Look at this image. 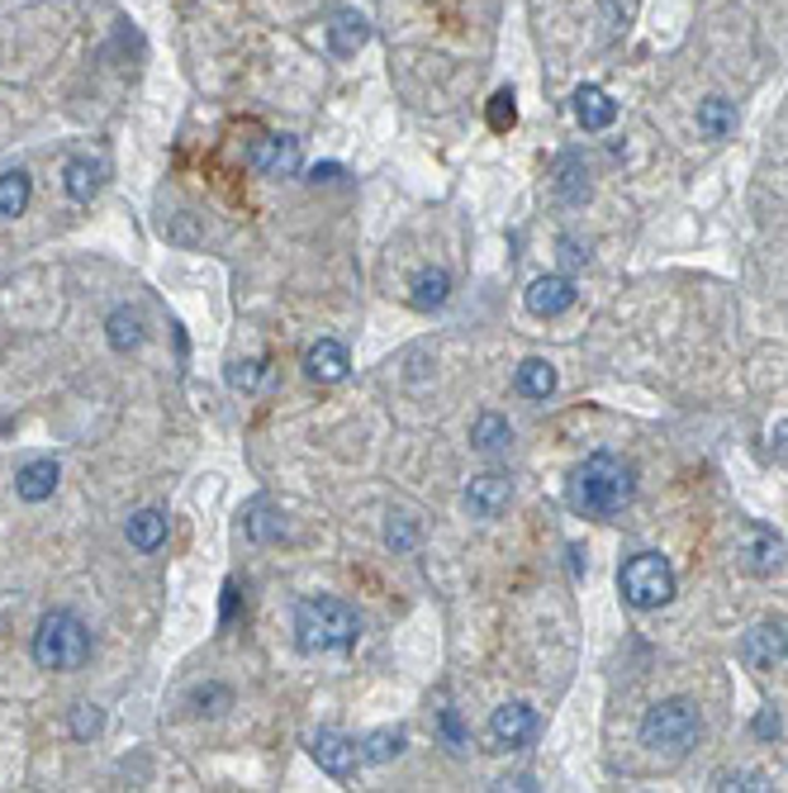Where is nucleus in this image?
Wrapping results in <instances>:
<instances>
[{
  "mask_svg": "<svg viewBox=\"0 0 788 793\" xmlns=\"http://www.w3.org/2000/svg\"><path fill=\"white\" fill-rule=\"evenodd\" d=\"M632 499H637V471H632V461H623L613 452L584 456L566 480V503L580 518H604L608 523V518H618Z\"/></svg>",
  "mask_w": 788,
  "mask_h": 793,
  "instance_id": "f257e3e1",
  "label": "nucleus"
},
{
  "mask_svg": "<svg viewBox=\"0 0 788 793\" xmlns=\"http://www.w3.org/2000/svg\"><path fill=\"white\" fill-rule=\"evenodd\" d=\"M362 637V618L352 603H342L333 594H313L295 609V642L305 656H328V652H347Z\"/></svg>",
  "mask_w": 788,
  "mask_h": 793,
  "instance_id": "f03ea898",
  "label": "nucleus"
},
{
  "mask_svg": "<svg viewBox=\"0 0 788 793\" xmlns=\"http://www.w3.org/2000/svg\"><path fill=\"white\" fill-rule=\"evenodd\" d=\"M85 656H91V632L77 613L57 609L38 623L34 632V660L38 670H81Z\"/></svg>",
  "mask_w": 788,
  "mask_h": 793,
  "instance_id": "7ed1b4c3",
  "label": "nucleus"
},
{
  "mask_svg": "<svg viewBox=\"0 0 788 793\" xmlns=\"http://www.w3.org/2000/svg\"><path fill=\"white\" fill-rule=\"evenodd\" d=\"M698 709L689 699H665V703H655V709L641 717V746L655 756H670V760H679V756H689L694 751V741H698Z\"/></svg>",
  "mask_w": 788,
  "mask_h": 793,
  "instance_id": "20e7f679",
  "label": "nucleus"
},
{
  "mask_svg": "<svg viewBox=\"0 0 788 793\" xmlns=\"http://www.w3.org/2000/svg\"><path fill=\"white\" fill-rule=\"evenodd\" d=\"M618 589H623L627 609L651 613V609H661V603L675 599V566H670L661 552H637L618 570Z\"/></svg>",
  "mask_w": 788,
  "mask_h": 793,
  "instance_id": "39448f33",
  "label": "nucleus"
},
{
  "mask_svg": "<svg viewBox=\"0 0 788 793\" xmlns=\"http://www.w3.org/2000/svg\"><path fill=\"white\" fill-rule=\"evenodd\" d=\"M309 756L319 760V770L333 774V780H347V774H356V766H362V746H356L352 737H342V732H333V727L313 732Z\"/></svg>",
  "mask_w": 788,
  "mask_h": 793,
  "instance_id": "423d86ee",
  "label": "nucleus"
},
{
  "mask_svg": "<svg viewBox=\"0 0 788 793\" xmlns=\"http://www.w3.org/2000/svg\"><path fill=\"white\" fill-rule=\"evenodd\" d=\"M537 737V713L533 703H504V709H494L490 717V741L494 751H523L527 741Z\"/></svg>",
  "mask_w": 788,
  "mask_h": 793,
  "instance_id": "0eeeda50",
  "label": "nucleus"
},
{
  "mask_svg": "<svg viewBox=\"0 0 788 793\" xmlns=\"http://www.w3.org/2000/svg\"><path fill=\"white\" fill-rule=\"evenodd\" d=\"M741 660H746V670H775L779 660H788V627L755 623L746 637H741Z\"/></svg>",
  "mask_w": 788,
  "mask_h": 793,
  "instance_id": "6e6552de",
  "label": "nucleus"
},
{
  "mask_svg": "<svg viewBox=\"0 0 788 793\" xmlns=\"http://www.w3.org/2000/svg\"><path fill=\"white\" fill-rule=\"evenodd\" d=\"M575 281L561 276V271H551V276H537L533 285H527V309L537 314V319H556V314H566L570 305H575Z\"/></svg>",
  "mask_w": 788,
  "mask_h": 793,
  "instance_id": "1a4fd4ad",
  "label": "nucleus"
},
{
  "mask_svg": "<svg viewBox=\"0 0 788 793\" xmlns=\"http://www.w3.org/2000/svg\"><path fill=\"white\" fill-rule=\"evenodd\" d=\"M252 167L262 177H295L299 171V138L290 134H271L252 143Z\"/></svg>",
  "mask_w": 788,
  "mask_h": 793,
  "instance_id": "9d476101",
  "label": "nucleus"
},
{
  "mask_svg": "<svg viewBox=\"0 0 788 793\" xmlns=\"http://www.w3.org/2000/svg\"><path fill=\"white\" fill-rule=\"evenodd\" d=\"M509 499H513V480L509 475H499V471H484V475H476V480L466 485V509L476 518H499L509 509Z\"/></svg>",
  "mask_w": 788,
  "mask_h": 793,
  "instance_id": "9b49d317",
  "label": "nucleus"
},
{
  "mask_svg": "<svg viewBox=\"0 0 788 793\" xmlns=\"http://www.w3.org/2000/svg\"><path fill=\"white\" fill-rule=\"evenodd\" d=\"M347 371H352V356L342 342L333 338H319L313 348L305 352V376L313 385H338V381H347Z\"/></svg>",
  "mask_w": 788,
  "mask_h": 793,
  "instance_id": "f8f14e48",
  "label": "nucleus"
},
{
  "mask_svg": "<svg viewBox=\"0 0 788 793\" xmlns=\"http://www.w3.org/2000/svg\"><path fill=\"white\" fill-rule=\"evenodd\" d=\"M57 480H62L57 461H53V456H38V461H28V466H24L20 475H14V489H20V499H24V503H43V499H53Z\"/></svg>",
  "mask_w": 788,
  "mask_h": 793,
  "instance_id": "ddd939ff",
  "label": "nucleus"
},
{
  "mask_svg": "<svg viewBox=\"0 0 788 793\" xmlns=\"http://www.w3.org/2000/svg\"><path fill=\"white\" fill-rule=\"evenodd\" d=\"M575 120L590 128V134H604V128H613V120H618V105L608 100L604 86H580L575 91Z\"/></svg>",
  "mask_w": 788,
  "mask_h": 793,
  "instance_id": "4468645a",
  "label": "nucleus"
},
{
  "mask_svg": "<svg viewBox=\"0 0 788 793\" xmlns=\"http://www.w3.org/2000/svg\"><path fill=\"white\" fill-rule=\"evenodd\" d=\"M366 38H370V24L356 10H338L333 24H328V48H333L338 57H356L366 48Z\"/></svg>",
  "mask_w": 788,
  "mask_h": 793,
  "instance_id": "2eb2a0df",
  "label": "nucleus"
},
{
  "mask_svg": "<svg viewBox=\"0 0 788 793\" xmlns=\"http://www.w3.org/2000/svg\"><path fill=\"white\" fill-rule=\"evenodd\" d=\"M470 446H476L480 456H499V452H509V446H513V428H509V418H504V414H480V418H476V428H470Z\"/></svg>",
  "mask_w": 788,
  "mask_h": 793,
  "instance_id": "dca6fc26",
  "label": "nucleus"
},
{
  "mask_svg": "<svg viewBox=\"0 0 788 793\" xmlns=\"http://www.w3.org/2000/svg\"><path fill=\"white\" fill-rule=\"evenodd\" d=\"M698 128H704L708 138H732L736 134V105L732 100H722V95H708L704 105H698Z\"/></svg>",
  "mask_w": 788,
  "mask_h": 793,
  "instance_id": "f3484780",
  "label": "nucleus"
},
{
  "mask_svg": "<svg viewBox=\"0 0 788 793\" xmlns=\"http://www.w3.org/2000/svg\"><path fill=\"white\" fill-rule=\"evenodd\" d=\"M128 542L138 546V552H157V546L167 542V513L162 509H138L128 518Z\"/></svg>",
  "mask_w": 788,
  "mask_h": 793,
  "instance_id": "a211bd4d",
  "label": "nucleus"
},
{
  "mask_svg": "<svg viewBox=\"0 0 788 793\" xmlns=\"http://www.w3.org/2000/svg\"><path fill=\"white\" fill-rule=\"evenodd\" d=\"M100 177H105V167H100V162H91V157H71L67 171H62V185H67L71 200H81V205H85V200L100 191Z\"/></svg>",
  "mask_w": 788,
  "mask_h": 793,
  "instance_id": "6ab92c4d",
  "label": "nucleus"
},
{
  "mask_svg": "<svg viewBox=\"0 0 788 793\" xmlns=\"http://www.w3.org/2000/svg\"><path fill=\"white\" fill-rule=\"evenodd\" d=\"M775 560H779V537L765 528H751V546H741V566L751 575H765L775 570Z\"/></svg>",
  "mask_w": 788,
  "mask_h": 793,
  "instance_id": "aec40b11",
  "label": "nucleus"
},
{
  "mask_svg": "<svg viewBox=\"0 0 788 793\" xmlns=\"http://www.w3.org/2000/svg\"><path fill=\"white\" fill-rule=\"evenodd\" d=\"M518 395H527V399L556 395V366L541 362V356H527V362L518 366Z\"/></svg>",
  "mask_w": 788,
  "mask_h": 793,
  "instance_id": "412c9836",
  "label": "nucleus"
},
{
  "mask_svg": "<svg viewBox=\"0 0 788 793\" xmlns=\"http://www.w3.org/2000/svg\"><path fill=\"white\" fill-rule=\"evenodd\" d=\"M447 295H452V276L447 271H419L413 276V309H442L447 305Z\"/></svg>",
  "mask_w": 788,
  "mask_h": 793,
  "instance_id": "4be33fe9",
  "label": "nucleus"
},
{
  "mask_svg": "<svg viewBox=\"0 0 788 793\" xmlns=\"http://www.w3.org/2000/svg\"><path fill=\"white\" fill-rule=\"evenodd\" d=\"M28 195H34V181H28V171H0V214L14 219V214L28 209Z\"/></svg>",
  "mask_w": 788,
  "mask_h": 793,
  "instance_id": "5701e85b",
  "label": "nucleus"
},
{
  "mask_svg": "<svg viewBox=\"0 0 788 793\" xmlns=\"http://www.w3.org/2000/svg\"><path fill=\"white\" fill-rule=\"evenodd\" d=\"M105 338L114 352H134V348H142V319L134 309H114L105 324Z\"/></svg>",
  "mask_w": 788,
  "mask_h": 793,
  "instance_id": "b1692460",
  "label": "nucleus"
},
{
  "mask_svg": "<svg viewBox=\"0 0 788 793\" xmlns=\"http://www.w3.org/2000/svg\"><path fill=\"white\" fill-rule=\"evenodd\" d=\"M242 523H248V537H252V542H276V537H285V518H281V509H271L266 499H256Z\"/></svg>",
  "mask_w": 788,
  "mask_h": 793,
  "instance_id": "393cba45",
  "label": "nucleus"
},
{
  "mask_svg": "<svg viewBox=\"0 0 788 793\" xmlns=\"http://www.w3.org/2000/svg\"><path fill=\"white\" fill-rule=\"evenodd\" d=\"M399 751H404V732L399 727H380L362 741V760H370V766H385V760H395Z\"/></svg>",
  "mask_w": 788,
  "mask_h": 793,
  "instance_id": "a878e982",
  "label": "nucleus"
},
{
  "mask_svg": "<svg viewBox=\"0 0 788 793\" xmlns=\"http://www.w3.org/2000/svg\"><path fill=\"white\" fill-rule=\"evenodd\" d=\"M385 546H390V552H413V546H419V518L413 513H390V523H385Z\"/></svg>",
  "mask_w": 788,
  "mask_h": 793,
  "instance_id": "bb28decb",
  "label": "nucleus"
},
{
  "mask_svg": "<svg viewBox=\"0 0 788 793\" xmlns=\"http://www.w3.org/2000/svg\"><path fill=\"white\" fill-rule=\"evenodd\" d=\"M100 727H105V713L95 709V703H77V713H71V737H100Z\"/></svg>",
  "mask_w": 788,
  "mask_h": 793,
  "instance_id": "cd10ccee",
  "label": "nucleus"
},
{
  "mask_svg": "<svg viewBox=\"0 0 788 793\" xmlns=\"http://www.w3.org/2000/svg\"><path fill=\"white\" fill-rule=\"evenodd\" d=\"M518 124V105H513V91H499L494 100H490V128H499V134H504V128H513Z\"/></svg>",
  "mask_w": 788,
  "mask_h": 793,
  "instance_id": "c85d7f7f",
  "label": "nucleus"
},
{
  "mask_svg": "<svg viewBox=\"0 0 788 793\" xmlns=\"http://www.w3.org/2000/svg\"><path fill=\"white\" fill-rule=\"evenodd\" d=\"M228 385L233 390H256L262 385V362H233L228 366Z\"/></svg>",
  "mask_w": 788,
  "mask_h": 793,
  "instance_id": "c756f323",
  "label": "nucleus"
},
{
  "mask_svg": "<svg viewBox=\"0 0 788 793\" xmlns=\"http://www.w3.org/2000/svg\"><path fill=\"white\" fill-rule=\"evenodd\" d=\"M561 195L566 200H584V195H590V181H580L575 157H566V162H561Z\"/></svg>",
  "mask_w": 788,
  "mask_h": 793,
  "instance_id": "7c9ffc66",
  "label": "nucleus"
},
{
  "mask_svg": "<svg viewBox=\"0 0 788 793\" xmlns=\"http://www.w3.org/2000/svg\"><path fill=\"white\" fill-rule=\"evenodd\" d=\"M718 789H769L765 774H722Z\"/></svg>",
  "mask_w": 788,
  "mask_h": 793,
  "instance_id": "2f4dec72",
  "label": "nucleus"
},
{
  "mask_svg": "<svg viewBox=\"0 0 788 793\" xmlns=\"http://www.w3.org/2000/svg\"><path fill=\"white\" fill-rule=\"evenodd\" d=\"M584 257H590V252H584L575 238H561V262H566L570 271H575V267H584Z\"/></svg>",
  "mask_w": 788,
  "mask_h": 793,
  "instance_id": "473e14b6",
  "label": "nucleus"
},
{
  "mask_svg": "<svg viewBox=\"0 0 788 793\" xmlns=\"http://www.w3.org/2000/svg\"><path fill=\"white\" fill-rule=\"evenodd\" d=\"M755 737H779V717H775V709H765L761 717H755Z\"/></svg>",
  "mask_w": 788,
  "mask_h": 793,
  "instance_id": "72a5a7b5",
  "label": "nucleus"
},
{
  "mask_svg": "<svg viewBox=\"0 0 788 793\" xmlns=\"http://www.w3.org/2000/svg\"><path fill=\"white\" fill-rule=\"evenodd\" d=\"M442 732H447V741H456V746L466 741V732H461V723H456V713H452V709L442 713Z\"/></svg>",
  "mask_w": 788,
  "mask_h": 793,
  "instance_id": "f704fd0d",
  "label": "nucleus"
}]
</instances>
